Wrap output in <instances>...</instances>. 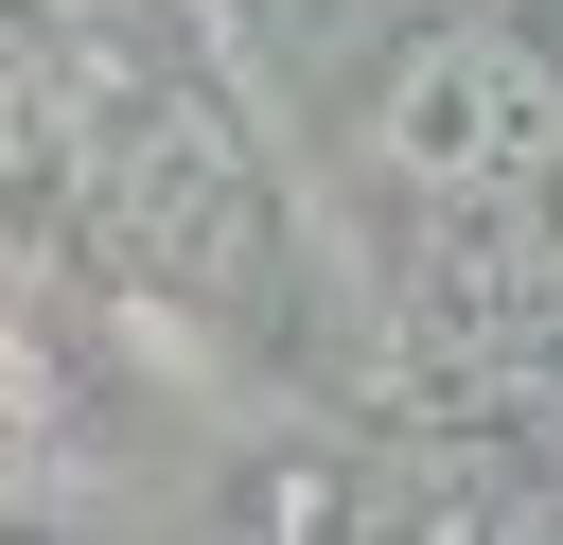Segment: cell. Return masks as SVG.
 Returning <instances> with one entry per match:
<instances>
[{
    "label": "cell",
    "instance_id": "1",
    "mask_svg": "<svg viewBox=\"0 0 563 545\" xmlns=\"http://www.w3.org/2000/svg\"><path fill=\"white\" fill-rule=\"evenodd\" d=\"M387 141H405L422 193H510V176H545L563 105H545V70H528L510 35H422V53L387 70Z\"/></svg>",
    "mask_w": 563,
    "mask_h": 545
}]
</instances>
